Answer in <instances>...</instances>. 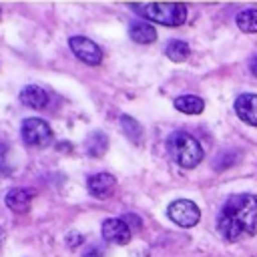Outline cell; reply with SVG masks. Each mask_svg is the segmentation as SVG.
Listing matches in <instances>:
<instances>
[{"mask_svg": "<svg viewBox=\"0 0 257 257\" xmlns=\"http://www.w3.org/2000/svg\"><path fill=\"white\" fill-rule=\"evenodd\" d=\"M217 229L229 243H237L243 237H253L257 233V195H231L217 215Z\"/></svg>", "mask_w": 257, "mask_h": 257, "instance_id": "1", "label": "cell"}, {"mask_svg": "<svg viewBox=\"0 0 257 257\" xmlns=\"http://www.w3.org/2000/svg\"><path fill=\"white\" fill-rule=\"evenodd\" d=\"M167 149H169L173 161L183 169H195L205 157L201 143L185 131L171 133L167 139Z\"/></svg>", "mask_w": 257, "mask_h": 257, "instance_id": "2", "label": "cell"}, {"mask_svg": "<svg viewBox=\"0 0 257 257\" xmlns=\"http://www.w3.org/2000/svg\"><path fill=\"white\" fill-rule=\"evenodd\" d=\"M131 10L159 22L163 26H181L187 20V6L183 2H145V4H131Z\"/></svg>", "mask_w": 257, "mask_h": 257, "instance_id": "3", "label": "cell"}, {"mask_svg": "<svg viewBox=\"0 0 257 257\" xmlns=\"http://www.w3.org/2000/svg\"><path fill=\"white\" fill-rule=\"evenodd\" d=\"M20 135H22V141L28 147H36V149L48 147L52 143V139H54L50 124L46 120L38 118V116L24 118L22 120V126H20Z\"/></svg>", "mask_w": 257, "mask_h": 257, "instance_id": "4", "label": "cell"}, {"mask_svg": "<svg viewBox=\"0 0 257 257\" xmlns=\"http://www.w3.org/2000/svg\"><path fill=\"white\" fill-rule=\"evenodd\" d=\"M167 215L169 219L185 229L195 227L201 221V209L197 207V203H193L191 199H177L167 207Z\"/></svg>", "mask_w": 257, "mask_h": 257, "instance_id": "5", "label": "cell"}, {"mask_svg": "<svg viewBox=\"0 0 257 257\" xmlns=\"http://www.w3.org/2000/svg\"><path fill=\"white\" fill-rule=\"evenodd\" d=\"M68 46L74 52V56L78 60H82L84 64H88V66H98L102 62L100 46L94 40L86 38V36H70L68 38Z\"/></svg>", "mask_w": 257, "mask_h": 257, "instance_id": "6", "label": "cell"}, {"mask_svg": "<svg viewBox=\"0 0 257 257\" xmlns=\"http://www.w3.org/2000/svg\"><path fill=\"white\" fill-rule=\"evenodd\" d=\"M102 239L114 245H126L131 241V227L122 221V217H110L102 221L100 227Z\"/></svg>", "mask_w": 257, "mask_h": 257, "instance_id": "7", "label": "cell"}, {"mask_svg": "<svg viewBox=\"0 0 257 257\" xmlns=\"http://www.w3.org/2000/svg\"><path fill=\"white\" fill-rule=\"evenodd\" d=\"M86 187H88V193L92 197H96V199H108L116 191V179L110 173H96V175H90L88 177Z\"/></svg>", "mask_w": 257, "mask_h": 257, "instance_id": "8", "label": "cell"}, {"mask_svg": "<svg viewBox=\"0 0 257 257\" xmlns=\"http://www.w3.org/2000/svg\"><path fill=\"white\" fill-rule=\"evenodd\" d=\"M235 112L243 122L257 126V94L255 92L239 94L235 98Z\"/></svg>", "mask_w": 257, "mask_h": 257, "instance_id": "9", "label": "cell"}, {"mask_svg": "<svg viewBox=\"0 0 257 257\" xmlns=\"http://www.w3.org/2000/svg\"><path fill=\"white\" fill-rule=\"evenodd\" d=\"M18 98H20V102H22L24 106L34 108V110L44 108V106L48 104V100H50V98H48V92H46L42 86H38V84H26V86H22Z\"/></svg>", "mask_w": 257, "mask_h": 257, "instance_id": "10", "label": "cell"}, {"mask_svg": "<svg viewBox=\"0 0 257 257\" xmlns=\"http://www.w3.org/2000/svg\"><path fill=\"white\" fill-rule=\"evenodd\" d=\"M34 199V191L32 189H26V187H14L6 193L4 197V203L8 209L16 211V213H26L30 203Z\"/></svg>", "mask_w": 257, "mask_h": 257, "instance_id": "11", "label": "cell"}, {"mask_svg": "<svg viewBox=\"0 0 257 257\" xmlns=\"http://www.w3.org/2000/svg\"><path fill=\"white\" fill-rule=\"evenodd\" d=\"M128 36L137 44H151L157 40V30L147 20H133L128 26Z\"/></svg>", "mask_w": 257, "mask_h": 257, "instance_id": "12", "label": "cell"}, {"mask_svg": "<svg viewBox=\"0 0 257 257\" xmlns=\"http://www.w3.org/2000/svg\"><path fill=\"white\" fill-rule=\"evenodd\" d=\"M175 108L185 112V114H201L203 108H205V100L197 94H181L173 100Z\"/></svg>", "mask_w": 257, "mask_h": 257, "instance_id": "13", "label": "cell"}, {"mask_svg": "<svg viewBox=\"0 0 257 257\" xmlns=\"http://www.w3.org/2000/svg\"><path fill=\"white\" fill-rule=\"evenodd\" d=\"M84 145H86V153L90 157H102L108 147V137L102 131H92Z\"/></svg>", "mask_w": 257, "mask_h": 257, "instance_id": "14", "label": "cell"}, {"mask_svg": "<svg viewBox=\"0 0 257 257\" xmlns=\"http://www.w3.org/2000/svg\"><path fill=\"white\" fill-rule=\"evenodd\" d=\"M120 126L124 131V135L135 143V145H143L145 141V128L141 126V122H137L133 116L128 114H122L120 116Z\"/></svg>", "mask_w": 257, "mask_h": 257, "instance_id": "15", "label": "cell"}, {"mask_svg": "<svg viewBox=\"0 0 257 257\" xmlns=\"http://www.w3.org/2000/svg\"><path fill=\"white\" fill-rule=\"evenodd\" d=\"M189 52H191V48H189V44L185 42V40H169L167 42V46H165V54H167V58H171L173 62H183V60H187L189 58Z\"/></svg>", "mask_w": 257, "mask_h": 257, "instance_id": "16", "label": "cell"}, {"mask_svg": "<svg viewBox=\"0 0 257 257\" xmlns=\"http://www.w3.org/2000/svg\"><path fill=\"white\" fill-rule=\"evenodd\" d=\"M235 22L239 26V30L253 34L257 32V8H245L235 16Z\"/></svg>", "mask_w": 257, "mask_h": 257, "instance_id": "17", "label": "cell"}, {"mask_svg": "<svg viewBox=\"0 0 257 257\" xmlns=\"http://www.w3.org/2000/svg\"><path fill=\"white\" fill-rule=\"evenodd\" d=\"M8 147H6V143H2L0 141V177H4V175H8L10 173V167H8Z\"/></svg>", "mask_w": 257, "mask_h": 257, "instance_id": "18", "label": "cell"}, {"mask_svg": "<svg viewBox=\"0 0 257 257\" xmlns=\"http://www.w3.org/2000/svg\"><path fill=\"white\" fill-rule=\"evenodd\" d=\"M82 239H84V237H82L80 233H76V231H70V233L66 235V241H68L70 247H76L78 243H82Z\"/></svg>", "mask_w": 257, "mask_h": 257, "instance_id": "19", "label": "cell"}, {"mask_svg": "<svg viewBox=\"0 0 257 257\" xmlns=\"http://www.w3.org/2000/svg\"><path fill=\"white\" fill-rule=\"evenodd\" d=\"M122 221H124L128 227H131V223L135 225V229H139V227H141V219H139V217H135V215H124V217H122Z\"/></svg>", "mask_w": 257, "mask_h": 257, "instance_id": "20", "label": "cell"}, {"mask_svg": "<svg viewBox=\"0 0 257 257\" xmlns=\"http://www.w3.org/2000/svg\"><path fill=\"white\" fill-rule=\"evenodd\" d=\"M249 72H251L253 76H257V56H253V58L249 60Z\"/></svg>", "mask_w": 257, "mask_h": 257, "instance_id": "21", "label": "cell"}, {"mask_svg": "<svg viewBox=\"0 0 257 257\" xmlns=\"http://www.w3.org/2000/svg\"><path fill=\"white\" fill-rule=\"evenodd\" d=\"M82 257H102V251H98V249H88Z\"/></svg>", "mask_w": 257, "mask_h": 257, "instance_id": "22", "label": "cell"}, {"mask_svg": "<svg viewBox=\"0 0 257 257\" xmlns=\"http://www.w3.org/2000/svg\"><path fill=\"white\" fill-rule=\"evenodd\" d=\"M4 239H6V231L0 227V245H2V241H4Z\"/></svg>", "mask_w": 257, "mask_h": 257, "instance_id": "23", "label": "cell"}]
</instances>
